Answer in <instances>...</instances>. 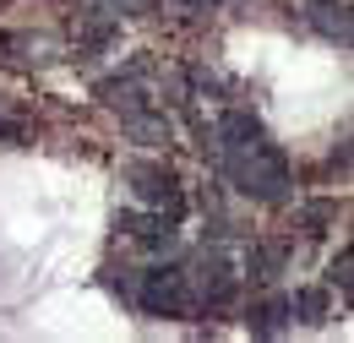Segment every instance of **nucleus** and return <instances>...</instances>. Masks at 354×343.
Segmentation results:
<instances>
[{"label":"nucleus","mask_w":354,"mask_h":343,"mask_svg":"<svg viewBox=\"0 0 354 343\" xmlns=\"http://www.w3.org/2000/svg\"><path fill=\"white\" fill-rule=\"evenodd\" d=\"M289 310H295L300 322H322V316H327V289H300V295L289 300Z\"/></svg>","instance_id":"9b49d317"},{"label":"nucleus","mask_w":354,"mask_h":343,"mask_svg":"<svg viewBox=\"0 0 354 343\" xmlns=\"http://www.w3.org/2000/svg\"><path fill=\"white\" fill-rule=\"evenodd\" d=\"M191 87H196V93H213V98H223V77H213L207 66H196V71H191Z\"/></svg>","instance_id":"ddd939ff"},{"label":"nucleus","mask_w":354,"mask_h":343,"mask_svg":"<svg viewBox=\"0 0 354 343\" xmlns=\"http://www.w3.org/2000/svg\"><path fill=\"white\" fill-rule=\"evenodd\" d=\"M289 295H267V300H251V310H245V327L257 333V338H272V333H283L289 327Z\"/></svg>","instance_id":"39448f33"},{"label":"nucleus","mask_w":354,"mask_h":343,"mask_svg":"<svg viewBox=\"0 0 354 343\" xmlns=\"http://www.w3.org/2000/svg\"><path fill=\"white\" fill-rule=\"evenodd\" d=\"M126 131H131L136 142H147V147H153V142H169V120H164V115H147V109H131V115H126Z\"/></svg>","instance_id":"6e6552de"},{"label":"nucleus","mask_w":354,"mask_h":343,"mask_svg":"<svg viewBox=\"0 0 354 343\" xmlns=\"http://www.w3.org/2000/svg\"><path fill=\"white\" fill-rule=\"evenodd\" d=\"M223 174L234 180V191H245L251 202H289V158L272 147V142H257V147H240V153H223Z\"/></svg>","instance_id":"f257e3e1"},{"label":"nucleus","mask_w":354,"mask_h":343,"mask_svg":"<svg viewBox=\"0 0 354 343\" xmlns=\"http://www.w3.org/2000/svg\"><path fill=\"white\" fill-rule=\"evenodd\" d=\"M333 218H338V202L322 196V202H306V207H300V229H306V234H322Z\"/></svg>","instance_id":"9d476101"},{"label":"nucleus","mask_w":354,"mask_h":343,"mask_svg":"<svg viewBox=\"0 0 354 343\" xmlns=\"http://www.w3.org/2000/svg\"><path fill=\"white\" fill-rule=\"evenodd\" d=\"M185 284H191V295L207 305V310H218V305H229V295H234V261L223 257V251H202L196 257V267L185 272Z\"/></svg>","instance_id":"7ed1b4c3"},{"label":"nucleus","mask_w":354,"mask_h":343,"mask_svg":"<svg viewBox=\"0 0 354 343\" xmlns=\"http://www.w3.org/2000/svg\"><path fill=\"white\" fill-rule=\"evenodd\" d=\"M98 98H104L109 109H120V115H131V109H147V93L136 87L131 71H120V77H104V82H98Z\"/></svg>","instance_id":"0eeeda50"},{"label":"nucleus","mask_w":354,"mask_h":343,"mask_svg":"<svg viewBox=\"0 0 354 343\" xmlns=\"http://www.w3.org/2000/svg\"><path fill=\"white\" fill-rule=\"evenodd\" d=\"M349 267H354V257H349V251H338V257L327 261V284H338V289H349Z\"/></svg>","instance_id":"f8f14e48"},{"label":"nucleus","mask_w":354,"mask_h":343,"mask_svg":"<svg viewBox=\"0 0 354 343\" xmlns=\"http://www.w3.org/2000/svg\"><path fill=\"white\" fill-rule=\"evenodd\" d=\"M283 261H289L283 245H251V251H245V272H251L257 289H272V284L283 278Z\"/></svg>","instance_id":"423d86ee"},{"label":"nucleus","mask_w":354,"mask_h":343,"mask_svg":"<svg viewBox=\"0 0 354 343\" xmlns=\"http://www.w3.org/2000/svg\"><path fill=\"white\" fill-rule=\"evenodd\" d=\"M257 142H262V120L245 115V109H229L213 126V147H223V153H240V147H257Z\"/></svg>","instance_id":"20e7f679"},{"label":"nucleus","mask_w":354,"mask_h":343,"mask_svg":"<svg viewBox=\"0 0 354 343\" xmlns=\"http://www.w3.org/2000/svg\"><path fill=\"white\" fill-rule=\"evenodd\" d=\"M136 300H142L147 316H185L196 305V295H191V284H185L180 267H147L142 284H136Z\"/></svg>","instance_id":"f03ea898"},{"label":"nucleus","mask_w":354,"mask_h":343,"mask_svg":"<svg viewBox=\"0 0 354 343\" xmlns=\"http://www.w3.org/2000/svg\"><path fill=\"white\" fill-rule=\"evenodd\" d=\"M316 28H322L327 39L349 44V11H333V0H322V6H316Z\"/></svg>","instance_id":"1a4fd4ad"}]
</instances>
